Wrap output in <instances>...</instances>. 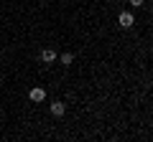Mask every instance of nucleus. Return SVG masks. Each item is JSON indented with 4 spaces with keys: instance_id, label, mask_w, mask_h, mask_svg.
<instances>
[{
    "instance_id": "obj_2",
    "label": "nucleus",
    "mask_w": 153,
    "mask_h": 142,
    "mask_svg": "<svg viewBox=\"0 0 153 142\" xmlns=\"http://www.w3.org/2000/svg\"><path fill=\"white\" fill-rule=\"evenodd\" d=\"M28 97H31V102H44V99H46V91H44L41 86H36V89H31Z\"/></svg>"
},
{
    "instance_id": "obj_3",
    "label": "nucleus",
    "mask_w": 153,
    "mask_h": 142,
    "mask_svg": "<svg viewBox=\"0 0 153 142\" xmlns=\"http://www.w3.org/2000/svg\"><path fill=\"white\" fill-rule=\"evenodd\" d=\"M64 112H66V107H64L61 102H54V104H51V114H54V117H64Z\"/></svg>"
},
{
    "instance_id": "obj_1",
    "label": "nucleus",
    "mask_w": 153,
    "mask_h": 142,
    "mask_svg": "<svg viewBox=\"0 0 153 142\" xmlns=\"http://www.w3.org/2000/svg\"><path fill=\"white\" fill-rule=\"evenodd\" d=\"M117 23H120L123 28H130L133 23H135V18H133V13H120V15H117Z\"/></svg>"
},
{
    "instance_id": "obj_6",
    "label": "nucleus",
    "mask_w": 153,
    "mask_h": 142,
    "mask_svg": "<svg viewBox=\"0 0 153 142\" xmlns=\"http://www.w3.org/2000/svg\"><path fill=\"white\" fill-rule=\"evenodd\" d=\"M130 5H133V8H140V5H143V0H130Z\"/></svg>"
},
{
    "instance_id": "obj_5",
    "label": "nucleus",
    "mask_w": 153,
    "mask_h": 142,
    "mask_svg": "<svg viewBox=\"0 0 153 142\" xmlns=\"http://www.w3.org/2000/svg\"><path fill=\"white\" fill-rule=\"evenodd\" d=\"M59 61H61L64 66H69L71 61H74V56H71V53H61V59H59Z\"/></svg>"
},
{
    "instance_id": "obj_4",
    "label": "nucleus",
    "mask_w": 153,
    "mask_h": 142,
    "mask_svg": "<svg viewBox=\"0 0 153 142\" xmlns=\"http://www.w3.org/2000/svg\"><path fill=\"white\" fill-rule=\"evenodd\" d=\"M41 61H46V64H51V61H56V53L51 48H46L44 53H41Z\"/></svg>"
}]
</instances>
